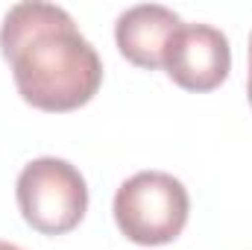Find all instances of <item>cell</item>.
Wrapping results in <instances>:
<instances>
[{
	"label": "cell",
	"instance_id": "cell-5",
	"mask_svg": "<svg viewBox=\"0 0 252 250\" xmlns=\"http://www.w3.org/2000/svg\"><path fill=\"white\" fill-rule=\"evenodd\" d=\"M182 27V18L161 3H135L115 21L118 50L138 68H161L170 36Z\"/></svg>",
	"mask_w": 252,
	"mask_h": 250
},
{
	"label": "cell",
	"instance_id": "cell-6",
	"mask_svg": "<svg viewBox=\"0 0 252 250\" xmlns=\"http://www.w3.org/2000/svg\"><path fill=\"white\" fill-rule=\"evenodd\" d=\"M247 97L252 106V33H250V77H247Z\"/></svg>",
	"mask_w": 252,
	"mask_h": 250
},
{
	"label": "cell",
	"instance_id": "cell-7",
	"mask_svg": "<svg viewBox=\"0 0 252 250\" xmlns=\"http://www.w3.org/2000/svg\"><path fill=\"white\" fill-rule=\"evenodd\" d=\"M0 250H24V248H18V245H12V242H0Z\"/></svg>",
	"mask_w": 252,
	"mask_h": 250
},
{
	"label": "cell",
	"instance_id": "cell-1",
	"mask_svg": "<svg viewBox=\"0 0 252 250\" xmlns=\"http://www.w3.org/2000/svg\"><path fill=\"white\" fill-rule=\"evenodd\" d=\"M0 53L12 68L18 94L44 112L85 106L103 83L97 47L64 6L47 0H21L6 9Z\"/></svg>",
	"mask_w": 252,
	"mask_h": 250
},
{
	"label": "cell",
	"instance_id": "cell-2",
	"mask_svg": "<svg viewBox=\"0 0 252 250\" xmlns=\"http://www.w3.org/2000/svg\"><path fill=\"white\" fill-rule=\"evenodd\" d=\"M115 224L129 242L144 248L179 239L190 215L188 188L167 171H138L115 191Z\"/></svg>",
	"mask_w": 252,
	"mask_h": 250
},
{
	"label": "cell",
	"instance_id": "cell-3",
	"mask_svg": "<svg viewBox=\"0 0 252 250\" xmlns=\"http://www.w3.org/2000/svg\"><path fill=\"white\" fill-rule=\"evenodd\" d=\"M15 197L21 218L44 233L62 236L79 227L88 212V183L76 165L59 156H38L18 174Z\"/></svg>",
	"mask_w": 252,
	"mask_h": 250
},
{
	"label": "cell",
	"instance_id": "cell-4",
	"mask_svg": "<svg viewBox=\"0 0 252 250\" xmlns=\"http://www.w3.org/2000/svg\"><path fill=\"white\" fill-rule=\"evenodd\" d=\"M161 68L188 91H211L232 71L229 39L211 24H182L164 47Z\"/></svg>",
	"mask_w": 252,
	"mask_h": 250
}]
</instances>
